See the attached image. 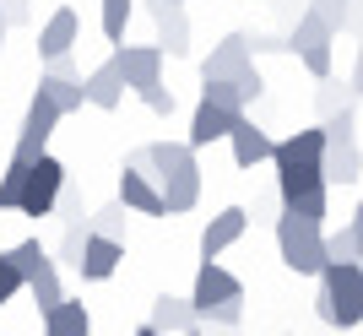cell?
Returning a JSON list of instances; mask_svg holds the SVG:
<instances>
[{"label":"cell","instance_id":"cell-1","mask_svg":"<svg viewBox=\"0 0 363 336\" xmlns=\"http://www.w3.org/2000/svg\"><path fill=\"white\" fill-rule=\"evenodd\" d=\"M125 163L157 179V196H163L168 217L190 212L201 201V163H196V147H190V141H147V147H136Z\"/></svg>","mask_w":363,"mask_h":336},{"label":"cell","instance_id":"cell-2","mask_svg":"<svg viewBox=\"0 0 363 336\" xmlns=\"http://www.w3.org/2000/svg\"><path fill=\"white\" fill-rule=\"evenodd\" d=\"M315 315L336 331L363 325V260H331L320 271V293H315Z\"/></svg>","mask_w":363,"mask_h":336},{"label":"cell","instance_id":"cell-3","mask_svg":"<svg viewBox=\"0 0 363 336\" xmlns=\"http://www.w3.org/2000/svg\"><path fill=\"white\" fill-rule=\"evenodd\" d=\"M277 255H282L288 271L320 276L325 271V228L309 223V217H298V212H282L277 217Z\"/></svg>","mask_w":363,"mask_h":336},{"label":"cell","instance_id":"cell-4","mask_svg":"<svg viewBox=\"0 0 363 336\" xmlns=\"http://www.w3.org/2000/svg\"><path fill=\"white\" fill-rule=\"evenodd\" d=\"M277 201H282V212L325 223V212H331V184H325L320 168H293V174H277Z\"/></svg>","mask_w":363,"mask_h":336},{"label":"cell","instance_id":"cell-5","mask_svg":"<svg viewBox=\"0 0 363 336\" xmlns=\"http://www.w3.org/2000/svg\"><path fill=\"white\" fill-rule=\"evenodd\" d=\"M65 114L49 103L44 92H33L28 98V114H22V130H16V147H11V163H38L49 152V136H55V125Z\"/></svg>","mask_w":363,"mask_h":336},{"label":"cell","instance_id":"cell-6","mask_svg":"<svg viewBox=\"0 0 363 336\" xmlns=\"http://www.w3.org/2000/svg\"><path fill=\"white\" fill-rule=\"evenodd\" d=\"M65 179H71V168H65L60 157H49V152L38 157V163H28V179H22V201H16V212H22V217H49Z\"/></svg>","mask_w":363,"mask_h":336},{"label":"cell","instance_id":"cell-7","mask_svg":"<svg viewBox=\"0 0 363 336\" xmlns=\"http://www.w3.org/2000/svg\"><path fill=\"white\" fill-rule=\"evenodd\" d=\"M163 49L157 44H120L114 49V65H120V77H125V87L136 92V98H147L152 87H163Z\"/></svg>","mask_w":363,"mask_h":336},{"label":"cell","instance_id":"cell-8","mask_svg":"<svg viewBox=\"0 0 363 336\" xmlns=\"http://www.w3.org/2000/svg\"><path fill=\"white\" fill-rule=\"evenodd\" d=\"M250 65H255L250 38H244V33H228L223 44H212V55L201 60V82H239Z\"/></svg>","mask_w":363,"mask_h":336},{"label":"cell","instance_id":"cell-9","mask_svg":"<svg viewBox=\"0 0 363 336\" xmlns=\"http://www.w3.org/2000/svg\"><path fill=\"white\" fill-rule=\"evenodd\" d=\"M320 157H325V130H320V125L293 130V136H282V141L272 147V168H277V174H293V168H320Z\"/></svg>","mask_w":363,"mask_h":336},{"label":"cell","instance_id":"cell-10","mask_svg":"<svg viewBox=\"0 0 363 336\" xmlns=\"http://www.w3.org/2000/svg\"><path fill=\"white\" fill-rule=\"evenodd\" d=\"M228 298H244V282L228 271V266H217V260H201L196 266V288H190L196 315H206L212 304H228Z\"/></svg>","mask_w":363,"mask_h":336},{"label":"cell","instance_id":"cell-11","mask_svg":"<svg viewBox=\"0 0 363 336\" xmlns=\"http://www.w3.org/2000/svg\"><path fill=\"white\" fill-rule=\"evenodd\" d=\"M76 44H82V16H76L71 6H60V11H49L44 22H38V60H60Z\"/></svg>","mask_w":363,"mask_h":336},{"label":"cell","instance_id":"cell-12","mask_svg":"<svg viewBox=\"0 0 363 336\" xmlns=\"http://www.w3.org/2000/svg\"><path fill=\"white\" fill-rule=\"evenodd\" d=\"M244 228H250V212H244V206H223V212L201 228V260H217L223 250H233L244 239Z\"/></svg>","mask_w":363,"mask_h":336},{"label":"cell","instance_id":"cell-13","mask_svg":"<svg viewBox=\"0 0 363 336\" xmlns=\"http://www.w3.org/2000/svg\"><path fill=\"white\" fill-rule=\"evenodd\" d=\"M114 201H125V212H141V217H168L163 196H157V179L141 174V168H130V163L120 168V196Z\"/></svg>","mask_w":363,"mask_h":336},{"label":"cell","instance_id":"cell-14","mask_svg":"<svg viewBox=\"0 0 363 336\" xmlns=\"http://www.w3.org/2000/svg\"><path fill=\"white\" fill-rule=\"evenodd\" d=\"M152 22H157V49L174 55V60H184V55H190V16H184V6L152 0Z\"/></svg>","mask_w":363,"mask_h":336},{"label":"cell","instance_id":"cell-15","mask_svg":"<svg viewBox=\"0 0 363 336\" xmlns=\"http://www.w3.org/2000/svg\"><path fill=\"white\" fill-rule=\"evenodd\" d=\"M228 147H233V163H239V168H260V163H272V147H277V141L266 136L250 114H239V125L228 130Z\"/></svg>","mask_w":363,"mask_h":336},{"label":"cell","instance_id":"cell-16","mask_svg":"<svg viewBox=\"0 0 363 336\" xmlns=\"http://www.w3.org/2000/svg\"><path fill=\"white\" fill-rule=\"evenodd\" d=\"M82 92H87V103L98 108V114H114V108L125 103V77H120V65H114V55H108L98 71L82 77Z\"/></svg>","mask_w":363,"mask_h":336},{"label":"cell","instance_id":"cell-17","mask_svg":"<svg viewBox=\"0 0 363 336\" xmlns=\"http://www.w3.org/2000/svg\"><path fill=\"white\" fill-rule=\"evenodd\" d=\"M147 325H152L157 336H184V331H196V325H201V315H196V304H190V298H174V293H163V298H152Z\"/></svg>","mask_w":363,"mask_h":336},{"label":"cell","instance_id":"cell-18","mask_svg":"<svg viewBox=\"0 0 363 336\" xmlns=\"http://www.w3.org/2000/svg\"><path fill=\"white\" fill-rule=\"evenodd\" d=\"M120 260H125V245H120V239L92 233V239H87V255H82V266H76V276H82V282H108V276L120 271Z\"/></svg>","mask_w":363,"mask_h":336},{"label":"cell","instance_id":"cell-19","mask_svg":"<svg viewBox=\"0 0 363 336\" xmlns=\"http://www.w3.org/2000/svg\"><path fill=\"white\" fill-rule=\"evenodd\" d=\"M233 125H239V114H228V108H217V103H206V98H201L196 103V114H190V147H212V141H228V130H233Z\"/></svg>","mask_w":363,"mask_h":336},{"label":"cell","instance_id":"cell-20","mask_svg":"<svg viewBox=\"0 0 363 336\" xmlns=\"http://www.w3.org/2000/svg\"><path fill=\"white\" fill-rule=\"evenodd\" d=\"M320 174H325V184H358V179H363V152H358V141H325Z\"/></svg>","mask_w":363,"mask_h":336},{"label":"cell","instance_id":"cell-21","mask_svg":"<svg viewBox=\"0 0 363 336\" xmlns=\"http://www.w3.org/2000/svg\"><path fill=\"white\" fill-rule=\"evenodd\" d=\"M44 336H92V315L82 298H60L44 315Z\"/></svg>","mask_w":363,"mask_h":336},{"label":"cell","instance_id":"cell-22","mask_svg":"<svg viewBox=\"0 0 363 336\" xmlns=\"http://www.w3.org/2000/svg\"><path fill=\"white\" fill-rule=\"evenodd\" d=\"M28 293H33V304H38V315H49V309L65 298V288H60V266H55V255L49 260H38V271L28 276Z\"/></svg>","mask_w":363,"mask_h":336},{"label":"cell","instance_id":"cell-23","mask_svg":"<svg viewBox=\"0 0 363 336\" xmlns=\"http://www.w3.org/2000/svg\"><path fill=\"white\" fill-rule=\"evenodd\" d=\"M38 92H44V98L60 108V114H76V108L87 103V92H82V77H55V71H44V77H38Z\"/></svg>","mask_w":363,"mask_h":336},{"label":"cell","instance_id":"cell-24","mask_svg":"<svg viewBox=\"0 0 363 336\" xmlns=\"http://www.w3.org/2000/svg\"><path fill=\"white\" fill-rule=\"evenodd\" d=\"M87 239H92V217L87 223H71V228L60 233V245H55V266H82V255H87Z\"/></svg>","mask_w":363,"mask_h":336},{"label":"cell","instance_id":"cell-25","mask_svg":"<svg viewBox=\"0 0 363 336\" xmlns=\"http://www.w3.org/2000/svg\"><path fill=\"white\" fill-rule=\"evenodd\" d=\"M49 217H60V223H65V228H71V223H87V196H82V184H76V179H65L60 184V196H55V212H49Z\"/></svg>","mask_w":363,"mask_h":336},{"label":"cell","instance_id":"cell-26","mask_svg":"<svg viewBox=\"0 0 363 336\" xmlns=\"http://www.w3.org/2000/svg\"><path fill=\"white\" fill-rule=\"evenodd\" d=\"M315 103H320V120H331V114H342L347 103H358L347 92V82H336V77H325L320 82V92H315Z\"/></svg>","mask_w":363,"mask_h":336},{"label":"cell","instance_id":"cell-27","mask_svg":"<svg viewBox=\"0 0 363 336\" xmlns=\"http://www.w3.org/2000/svg\"><path fill=\"white\" fill-rule=\"evenodd\" d=\"M98 22H104V38L120 44L125 38V22H130V0H98Z\"/></svg>","mask_w":363,"mask_h":336},{"label":"cell","instance_id":"cell-28","mask_svg":"<svg viewBox=\"0 0 363 336\" xmlns=\"http://www.w3.org/2000/svg\"><path fill=\"white\" fill-rule=\"evenodd\" d=\"M201 98L206 103H217V108H228V114H244V92H239V82H201Z\"/></svg>","mask_w":363,"mask_h":336},{"label":"cell","instance_id":"cell-29","mask_svg":"<svg viewBox=\"0 0 363 336\" xmlns=\"http://www.w3.org/2000/svg\"><path fill=\"white\" fill-rule=\"evenodd\" d=\"M125 201H108V206H98V212H92V233H104V239H120L125 245Z\"/></svg>","mask_w":363,"mask_h":336},{"label":"cell","instance_id":"cell-30","mask_svg":"<svg viewBox=\"0 0 363 336\" xmlns=\"http://www.w3.org/2000/svg\"><path fill=\"white\" fill-rule=\"evenodd\" d=\"M320 130H325V141H358V103H347L331 120H320Z\"/></svg>","mask_w":363,"mask_h":336},{"label":"cell","instance_id":"cell-31","mask_svg":"<svg viewBox=\"0 0 363 336\" xmlns=\"http://www.w3.org/2000/svg\"><path fill=\"white\" fill-rule=\"evenodd\" d=\"M6 255H11V266H16V271H22V282H28V276L38 271V260H49V250L38 245V239H22V245H11V250H6Z\"/></svg>","mask_w":363,"mask_h":336},{"label":"cell","instance_id":"cell-32","mask_svg":"<svg viewBox=\"0 0 363 336\" xmlns=\"http://www.w3.org/2000/svg\"><path fill=\"white\" fill-rule=\"evenodd\" d=\"M331 260H363V250H358V239H352V228H336V233H325V266Z\"/></svg>","mask_w":363,"mask_h":336},{"label":"cell","instance_id":"cell-33","mask_svg":"<svg viewBox=\"0 0 363 336\" xmlns=\"http://www.w3.org/2000/svg\"><path fill=\"white\" fill-rule=\"evenodd\" d=\"M22 179H28V163H6V174H0V212H16Z\"/></svg>","mask_w":363,"mask_h":336},{"label":"cell","instance_id":"cell-34","mask_svg":"<svg viewBox=\"0 0 363 336\" xmlns=\"http://www.w3.org/2000/svg\"><path fill=\"white\" fill-rule=\"evenodd\" d=\"M309 11H315L331 33H347V11H352V0H309Z\"/></svg>","mask_w":363,"mask_h":336},{"label":"cell","instance_id":"cell-35","mask_svg":"<svg viewBox=\"0 0 363 336\" xmlns=\"http://www.w3.org/2000/svg\"><path fill=\"white\" fill-rule=\"evenodd\" d=\"M298 60H303V71H309L315 82L331 77V44H309V49H298Z\"/></svg>","mask_w":363,"mask_h":336},{"label":"cell","instance_id":"cell-36","mask_svg":"<svg viewBox=\"0 0 363 336\" xmlns=\"http://www.w3.org/2000/svg\"><path fill=\"white\" fill-rule=\"evenodd\" d=\"M22 288H28V282H22V271H16V266H11V255L0 250V304H11V298H16Z\"/></svg>","mask_w":363,"mask_h":336},{"label":"cell","instance_id":"cell-37","mask_svg":"<svg viewBox=\"0 0 363 336\" xmlns=\"http://www.w3.org/2000/svg\"><path fill=\"white\" fill-rule=\"evenodd\" d=\"M244 320V298H228V304H212L201 315V325H239Z\"/></svg>","mask_w":363,"mask_h":336},{"label":"cell","instance_id":"cell-38","mask_svg":"<svg viewBox=\"0 0 363 336\" xmlns=\"http://www.w3.org/2000/svg\"><path fill=\"white\" fill-rule=\"evenodd\" d=\"M0 16H6V28H28L33 22V0H0Z\"/></svg>","mask_w":363,"mask_h":336},{"label":"cell","instance_id":"cell-39","mask_svg":"<svg viewBox=\"0 0 363 336\" xmlns=\"http://www.w3.org/2000/svg\"><path fill=\"white\" fill-rule=\"evenodd\" d=\"M141 103H147L152 114H157V120H168V114H174V92H168V87H152L147 98H141Z\"/></svg>","mask_w":363,"mask_h":336},{"label":"cell","instance_id":"cell-40","mask_svg":"<svg viewBox=\"0 0 363 336\" xmlns=\"http://www.w3.org/2000/svg\"><path fill=\"white\" fill-rule=\"evenodd\" d=\"M239 92H244V103H255L260 92H266V82H260V71H255V65H250V71L239 77Z\"/></svg>","mask_w":363,"mask_h":336},{"label":"cell","instance_id":"cell-41","mask_svg":"<svg viewBox=\"0 0 363 336\" xmlns=\"http://www.w3.org/2000/svg\"><path fill=\"white\" fill-rule=\"evenodd\" d=\"M347 92L363 98V44H358V60H352V77H347Z\"/></svg>","mask_w":363,"mask_h":336},{"label":"cell","instance_id":"cell-42","mask_svg":"<svg viewBox=\"0 0 363 336\" xmlns=\"http://www.w3.org/2000/svg\"><path fill=\"white\" fill-rule=\"evenodd\" d=\"M44 71H55V77H82V71H76V60H71V55H60V60H44Z\"/></svg>","mask_w":363,"mask_h":336},{"label":"cell","instance_id":"cell-43","mask_svg":"<svg viewBox=\"0 0 363 336\" xmlns=\"http://www.w3.org/2000/svg\"><path fill=\"white\" fill-rule=\"evenodd\" d=\"M255 55H277V49H288V38H250Z\"/></svg>","mask_w":363,"mask_h":336},{"label":"cell","instance_id":"cell-44","mask_svg":"<svg viewBox=\"0 0 363 336\" xmlns=\"http://www.w3.org/2000/svg\"><path fill=\"white\" fill-rule=\"evenodd\" d=\"M347 228H352V239H358V250H363V201L352 206V217H347Z\"/></svg>","mask_w":363,"mask_h":336},{"label":"cell","instance_id":"cell-45","mask_svg":"<svg viewBox=\"0 0 363 336\" xmlns=\"http://www.w3.org/2000/svg\"><path fill=\"white\" fill-rule=\"evenodd\" d=\"M347 33H358V38H363V0H352V11H347Z\"/></svg>","mask_w":363,"mask_h":336},{"label":"cell","instance_id":"cell-46","mask_svg":"<svg viewBox=\"0 0 363 336\" xmlns=\"http://www.w3.org/2000/svg\"><path fill=\"white\" fill-rule=\"evenodd\" d=\"M201 336H239V325H201Z\"/></svg>","mask_w":363,"mask_h":336},{"label":"cell","instance_id":"cell-47","mask_svg":"<svg viewBox=\"0 0 363 336\" xmlns=\"http://www.w3.org/2000/svg\"><path fill=\"white\" fill-rule=\"evenodd\" d=\"M136 336H157V331H152V325H136Z\"/></svg>","mask_w":363,"mask_h":336},{"label":"cell","instance_id":"cell-48","mask_svg":"<svg viewBox=\"0 0 363 336\" xmlns=\"http://www.w3.org/2000/svg\"><path fill=\"white\" fill-rule=\"evenodd\" d=\"M6 33H11V28H6V16H0V44H6Z\"/></svg>","mask_w":363,"mask_h":336},{"label":"cell","instance_id":"cell-49","mask_svg":"<svg viewBox=\"0 0 363 336\" xmlns=\"http://www.w3.org/2000/svg\"><path fill=\"white\" fill-rule=\"evenodd\" d=\"M184 336H201V325H196V331H184Z\"/></svg>","mask_w":363,"mask_h":336},{"label":"cell","instance_id":"cell-50","mask_svg":"<svg viewBox=\"0 0 363 336\" xmlns=\"http://www.w3.org/2000/svg\"><path fill=\"white\" fill-rule=\"evenodd\" d=\"M174 6H184V0H174Z\"/></svg>","mask_w":363,"mask_h":336}]
</instances>
